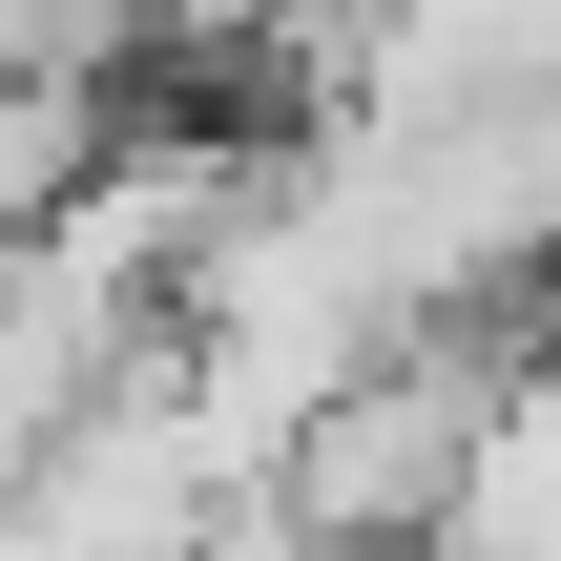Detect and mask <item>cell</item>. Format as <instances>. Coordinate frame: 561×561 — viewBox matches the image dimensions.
<instances>
[{
  "mask_svg": "<svg viewBox=\"0 0 561 561\" xmlns=\"http://www.w3.org/2000/svg\"><path fill=\"white\" fill-rule=\"evenodd\" d=\"M125 354H146V312H125L83 250L0 229V479H21V458H42V437H62V416H83Z\"/></svg>",
  "mask_w": 561,
  "mask_h": 561,
  "instance_id": "obj_2",
  "label": "cell"
},
{
  "mask_svg": "<svg viewBox=\"0 0 561 561\" xmlns=\"http://www.w3.org/2000/svg\"><path fill=\"white\" fill-rule=\"evenodd\" d=\"M520 354V291H458V312H375L250 458V520L271 541H333V561H416L437 500H458V437Z\"/></svg>",
  "mask_w": 561,
  "mask_h": 561,
  "instance_id": "obj_1",
  "label": "cell"
},
{
  "mask_svg": "<svg viewBox=\"0 0 561 561\" xmlns=\"http://www.w3.org/2000/svg\"><path fill=\"white\" fill-rule=\"evenodd\" d=\"M416 561H561V333L541 312H520V354H500V396L458 437V500H437Z\"/></svg>",
  "mask_w": 561,
  "mask_h": 561,
  "instance_id": "obj_3",
  "label": "cell"
}]
</instances>
